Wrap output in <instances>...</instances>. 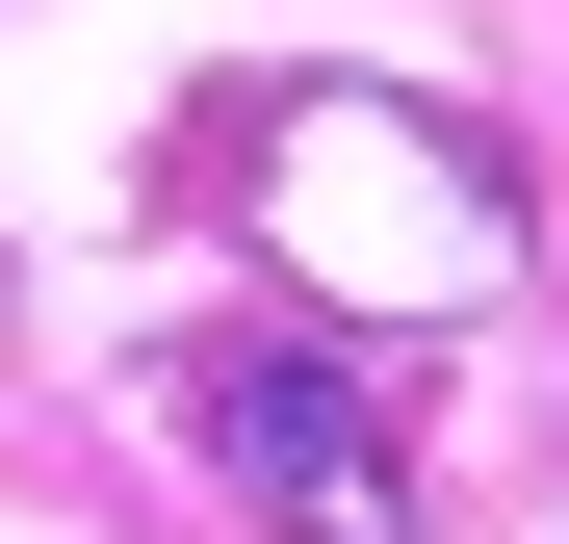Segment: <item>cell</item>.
I'll return each mask as SVG.
<instances>
[{
  "label": "cell",
  "instance_id": "obj_1",
  "mask_svg": "<svg viewBox=\"0 0 569 544\" xmlns=\"http://www.w3.org/2000/svg\"><path fill=\"white\" fill-rule=\"evenodd\" d=\"M181 441L284 544H415V415H389L362 337H181Z\"/></svg>",
  "mask_w": 569,
  "mask_h": 544
},
{
  "label": "cell",
  "instance_id": "obj_2",
  "mask_svg": "<svg viewBox=\"0 0 569 544\" xmlns=\"http://www.w3.org/2000/svg\"><path fill=\"white\" fill-rule=\"evenodd\" d=\"M284 234H311V259H362V286H492V259H518L492 156H466V130H415V105H311V130H284Z\"/></svg>",
  "mask_w": 569,
  "mask_h": 544
}]
</instances>
